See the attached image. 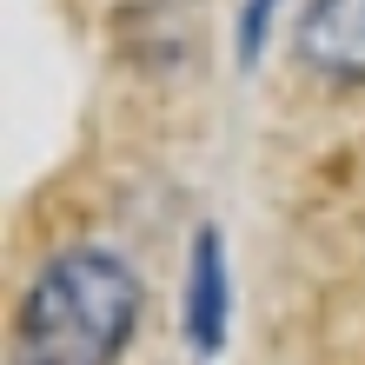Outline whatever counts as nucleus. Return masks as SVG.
I'll return each mask as SVG.
<instances>
[{"label": "nucleus", "mask_w": 365, "mask_h": 365, "mask_svg": "<svg viewBox=\"0 0 365 365\" xmlns=\"http://www.w3.org/2000/svg\"><path fill=\"white\" fill-rule=\"evenodd\" d=\"M140 326V279L100 246L60 252L20 306L27 365H113Z\"/></svg>", "instance_id": "1"}, {"label": "nucleus", "mask_w": 365, "mask_h": 365, "mask_svg": "<svg viewBox=\"0 0 365 365\" xmlns=\"http://www.w3.org/2000/svg\"><path fill=\"white\" fill-rule=\"evenodd\" d=\"M299 53L326 80L365 87V0H312L299 20Z\"/></svg>", "instance_id": "2"}, {"label": "nucleus", "mask_w": 365, "mask_h": 365, "mask_svg": "<svg viewBox=\"0 0 365 365\" xmlns=\"http://www.w3.org/2000/svg\"><path fill=\"white\" fill-rule=\"evenodd\" d=\"M186 339L200 352H220L226 339V266H220V232L192 240V266H186Z\"/></svg>", "instance_id": "3"}]
</instances>
